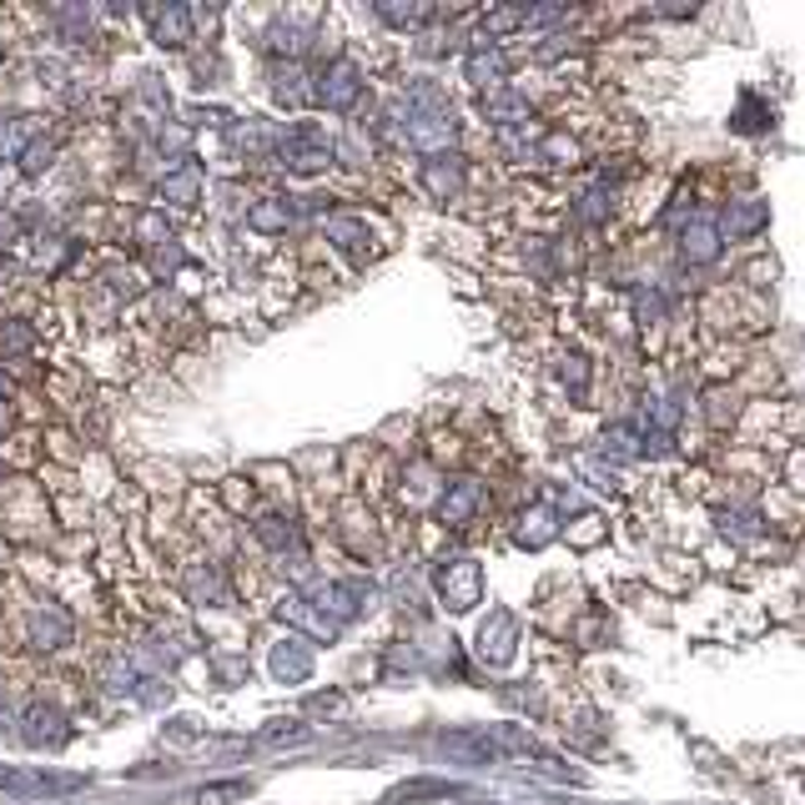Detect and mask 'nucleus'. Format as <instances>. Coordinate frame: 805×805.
Wrapping results in <instances>:
<instances>
[{"label": "nucleus", "mask_w": 805, "mask_h": 805, "mask_svg": "<svg viewBox=\"0 0 805 805\" xmlns=\"http://www.w3.org/2000/svg\"><path fill=\"white\" fill-rule=\"evenodd\" d=\"M398 117L408 142L423 146V152H449L453 136H459V121H453L449 96L439 86H408V96H398Z\"/></svg>", "instance_id": "nucleus-1"}, {"label": "nucleus", "mask_w": 805, "mask_h": 805, "mask_svg": "<svg viewBox=\"0 0 805 805\" xmlns=\"http://www.w3.org/2000/svg\"><path fill=\"white\" fill-rule=\"evenodd\" d=\"M86 775H56L41 765H0V795L11 801H46V795H76Z\"/></svg>", "instance_id": "nucleus-2"}, {"label": "nucleus", "mask_w": 805, "mask_h": 805, "mask_svg": "<svg viewBox=\"0 0 805 805\" xmlns=\"http://www.w3.org/2000/svg\"><path fill=\"white\" fill-rule=\"evenodd\" d=\"M433 584H439L443 604L453 615H468V609L484 604V569H478V559H443L433 569Z\"/></svg>", "instance_id": "nucleus-3"}, {"label": "nucleus", "mask_w": 805, "mask_h": 805, "mask_svg": "<svg viewBox=\"0 0 805 805\" xmlns=\"http://www.w3.org/2000/svg\"><path fill=\"white\" fill-rule=\"evenodd\" d=\"M332 142L322 136V131H312V126H297V131H287L283 142H277V162L287 166V172H297V177H312V172H328L332 166Z\"/></svg>", "instance_id": "nucleus-4"}, {"label": "nucleus", "mask_w": 805, "mask_h": 805, "mask_svg": "<svg viewBox=\"0 0 805 805\" xmlns=\"http://www.w3.org/2000/svg\"><path fill=\"white\" fill-rule=\"evenodd\" d=\"M439 756L453 765H494L498 760V740L488 725H463V730H443L439 735Z\"/></svg>", "instance_id": "nucleus-5"}, {"label": "nucleus", "mask_w": 805, "mask_h": 805, "mask_svg": "<svg viewBox=\"0 0 805 805\" xmlns=\"http://www.w3.org/2000/svg\"><path fill=\"white\" fill-rule=\"evenodd\" d=\"M357 96H363V71H357V60L338 56L328 71L318 76V91H312V101H322L328 111H353Z\"/></svg>", "instance_id": "nucleus-6"}, {"label": "nucleus", "mask_w": 805, "mask_h": 805, "mask_svg": "<svg viewBox=\"0 0 805 805\" xmlns=\"http://www.w3.org/2000/svg\"><path fill=\"white\" fill-rule=\"evenodd\" d=\"M478 654H484V664H494V670L514 664V654H519V619H514L509 609H488L484 629H478Z\"/></svg>", "instance_id": "nucleus-7"}, {"label": "nucleus", "mask_w": 805, "mask_h": 805, "mask_svg": "<svg viewBox=\"0 0 805 805\" xmlns=\"http://www.w3.org/2000/svg\"><path fill=\"white\" fill-rule=\"evenodd\" d=\"M312 604H318L332 625H348V619H357V615H367V609H373V589H367V584H357V580L322 584V589H312Z\"/></svg>", "instance_id": "nucleus-8"}, {"label": "nucleus", "mask_w": 805, "mask_h": 805, "mask_svg": "<svg viewBox=\"0 0 805 805\" xmlns=\"http://www.w3.org/2000/svg\"><path fill=\"white\" fill-rule=\"evenodd\" d=\"M66 715L56 710V705H46V699H36V705H25L21 715V740L31 750H60L66 746Z\"/></svg>", "instance_id": "nucleus-9"}, {"label": "nucleus", "mask_w": 805, "mask_h": 805, "mask_svg": "<svg viewBox=\"0 0 805 805\" xmlns=\"http://www.w3.org/2000/svg\"><path fill=\"white\" fill-rule=\"evenodd\" d=\"M277 619H293V625H302L312 640H338V629H343V625H332L318 604H312L308 594H297V589H287L283 599H277Z\"/></svg>", "instance_id": "nucleus-10"}, {"label": "nucleus", "mask_w": 805, "mask_h": 805, "mask_svg": "<svg viewBox=\"0 0 805 805\" xmlns=\"http://www.w3.org/2000/svg\"><path fill=\"white\" fill-rule=\"evenodd\" d=\"M680 252H685V262H695V267L715 262L720 257V222H715V217H690V222L680 227Z\"/></svg>", "instance_id": "nucleus-11"}, {"label": "nucleus", "mask_w": 805, "mask_h": 805, "mask_svg": "<svg viewBox=\"0 0 805 805\" xmlns=\"http://www.w3.org/2000/svg\"><path fill=\"white\" fill-rule=\"evenodd\" d=\"M418 181H423V191L433 201H453L463 191V162H459V156H449V152L428 156L423 172H418Z\"/></svg>", "instance_id": "nucleus-12"}, {"label": "nucleus", "mask_w": 805, "mask_h": 805, "mask_svg": "<svg viewBox=\"0 0 805 805\" xmlns=\"http://www.w3.org/2000/svg\"><path fill=\"white\" fill-rule=\"evenodd\" d=\"M468 785L459 781H433V775H418V781H402L388 791V805H423V801H463Z\"/></svg>", "instance_id": "nucleus-13"}, {"label": "nucleus", "mask_w": 805, "mask_h": 805, "mask_svg": "<svg viewBox=\"0 0 805 805\" xmlns=\"http://www.w3.org/2000/svg\"><path fill=\"white\" fill-rule=\"evenodd\" d=\"M146 21H152V41L156 46H166V51H181L191 41V11L187 5H152Z\"/></svg>", "instance_id": "nucleus-14"}, {"label": "nucleus", "mask_w": 805, "mask_h": 805, "mask_svg": "<svg viewBox=\"0 0 805 805\" xmlns=\"http://www.w3.org/2000/svg\"><path fill=\"white\" fill-rule=\"evenodd\" d=\"M25 629H31V644H36V650H60V644L71 640V615H66L60 604H46V609H31Z\"/></svg>", "instance_id": "nucleus-15"}, {"label": "nucleus", "mask_w": 805, "mask_h": 805, "mask_svg": "<svg viewBox=\"0 0 805 805\" xmlns=\"http://www.w3.org/2000/svg\"><path fill=\"white\" fill-rule=\"evenodd\" d=\"M463 71H468V81L474 86L498 91V86L509 81V56H504L498 46H488V41H478V46L468 51V60H463Z\"/></svg>", "instance_id": "nucleus-16"}, {"label": "nucleus", "mask_w": 805, "mask_h": 805, "mask_svg": "<svg viewBox=\"0 0 805 805\" xmlns=\"http://www.w3.org/2000/svg\"><path fill=\"white\" fill-rule=\"evenodd\" d=\"M478 504H484V484L463 478V484H453L449 494L439 498V523H449V529H463V523L478 514Z\"/></svg>", "instance_id": "nucleus-17"}, {"label": "nucleus", "mask_w": 805, "mask_h": 805, "mask_svg": "<svg viewBox=\"0 0 805 805\" xmlns=\"http://www.w3.org/2000/svg\"><path fill=\"white\" fill-rule=\"evenodd\" d=\"M273 675L287 680V685H302V680L312 675V644L287 635V640L273 650Z\"/></svg>", "instance_id": "nucleus-18"}, {"label": "nucleus", "mask_w": 805, "mask_h": 805, "mask_svg": "<svg viewBox=\"0 0 805 805\" xmlns=\"http://www.w3.org/2000/svg\"><path fill=\"white\" fill-rule=\"evenodd\" d=\"M765 222H770V201H760V197H746V201H735L730 212H725V227H730V238H756V232H765Z\"/></svg>", "instance_id": "nucleus-19"}, {"label": "nucleus", "mask_w": 805, "mask_h": 805, "mask_svg": "<svg viewBox=\"0 0 805 805\" xmlns=\"http://www.w3.org/2000/svg\"><path fill=\"white\" fill-rule=\"evenodd\" d=\"M554 533H559V509L554 504H533V509L523 514V523H519V544L523 549H544Z\"/></svg>", "instance_id": "nucleus-20"}, {"label": "nucleus", "mask_w": 805, "mask_h": 805, "mask_svg": "<svg viewBox=\"0 0 805 805\" xmlns=\"http://www.w3.org/2000/svg\"><path fill=\"white\" fill-rule=\"evenodd\" d=\"M187 589H191V599H201V604H232V584H227V574L217 564H197V569H191Z\"/></svg>", "instance_id": "nucleus-21"}, {"label": "nucleus", "mask_w": 805, "mask_h": 805, "mask_svg": "<svg viewBox=\"0 0 805 805\" xmlns=\"http://www.w3.org/2000/svg\"><path fill=\"white\" fill-rule=\"evenodd\" d=\"M373 11H378L388 25H398V31H418V25H428L433 15H439L428 0H378Z\"/></svg>", "instance_id": "nucleus-22"}, {"label": "nucleus", "mask_w": 805, "mask_h": 805, "mask_svg": "<svg viewBox=\"0 0 805 805\" xmlns=\"http://www.w3.org/2000/svg\"><path fill=\"white\" fill-rule=\"evenodd\" d=\"M484 117L498 121V126H523L529 121V101L519 91H509V86H498V91L484 96Z\"/></svg>", "instance_id": "nucleus-23"}, {"label": "nucleus", "mask_w": 805, "mask_h": 805, "mask_svg": "<svg viewBox=\"0 0 805 805\" xmlns=\"http://www.w3.org/2000/svg\"><path fill=\"white\" fill-rule=\"evenodd\" d=\"M273 96L283 101V107H308L312 101V86H308V76H302L297 60H287V66H277L273 71Z\"/></svg>", "instance_id": "nucleus-24"}, {"label": "nucleus", "mask_w": 805, "mask_h": 805, "mask_svg": "<svg viewBox=\"0 0 805 805\" xmlns=\"http://www.w3.org/2000/svg\"><path fill=\"white\" fill-rule=\"evenodd\" d=\"M322 232H328L332 247H338V252H353V257H363L367 242H373V238H367V227L357 222V217H332Z\"/></svg>", "instance_id": "nucleus-25"}, {"label": "nucleus", "mask_w": 805, "mask_h": 805, "mask_svg": "<svg viewBox=\"0 0 805 805\" xmlns=\"http://www.w3.org/2000/svg\"><path fill=\"white\" fill-rule=\"evenodd\" d=\"M730 126H735V131H746V136H756V131H770V126H775V111H770L765 101H760V96L746 91V96H740V111L730 117Z\"/></svg>", "instance_id": "nucleus-26"}, {"label": "nucleus", "mask_w": 805, "mask_h": 805, "mask_svg": "<svg viewBox=\"0 0 805 805\" xmlns=\"http://www.w3.org/2000/svg\"><path fill=\"white\" fill-rule=\"evenodd\" d=\"M197 191H201L197 166H181V172H172L162 181V201H172V207H197Z\"/></svg>", "instance_id": "nucleus-27"}, {"label": "nucleus", "mask_w": 805, "mask_h": 805, "mask_svg": "<svg viewBox=\"0 0 805 805\" xmlns=\"http://www.w3.org/2000/svg\"><path fill=\"white\" fill-rule=\"evenodd\" d=\"M252 795V781H212L191 791V805H242Z\"/></svg>", "instance_id": "nucleus-28"}, {"label": "nucleus", "mask_w": 805, "mask_h": 805, "mask_svg": "<svg viewBox=\"0 0 805 805\" xmlns=\"http://www.w3.org/2000/svg\"><path fill=\"white\" fill-rule=\"evenodd\" d=\"M252 533H257V544L283 549V554H287V544H297V523L283 519V514H267V519H257V523H252Z\"/></svg>", "instance_id": "nucleus-29"}, {"label": "nucleus", "mask_w": 805, "mask_h": 805, "mask_svg": "<svg viewBox=\"0 0 805 805\" xmlns=\"http://www.w3.org/2000/svg\"><path fill=\"white\" fill-rule=\"evenodd\" d=\"M31 348H36V328H31V322H21V318L0 322V357H21V353H31Z\"/></svg>", "instance_id": "nucleus-30"}, {"label": "nucleus", "mask_w": 805, "mask_h": 805, "mask_svg": "<svg viewBox=\"0 0 805 805\" xmlns=\"http://www.w3.org/2000/svg\"><path fill=\"white\" fill-rule=\"evenodd\" d=\"M287 222H293V212H287V201H257L247 212V227L252 232H287Z\"/></svg>", "instance_id": "nucleus-31"}, {"label": "nucleus", "mask_w": 805, "mask_h": 805, "mask_svg": "<svg viewBox=\"0 0 805 805\" xmlns=\"http://www.w3.org/2000/svg\"><path fill=\"white\" fill-rule=\"evenodd\" d=\"M523 25V5H494V11L484 15V41L494 46L498 36H509V31H519Z\"/></svg>", "instance_id": "nucleus-32"}, {"label": "nucleus", "mask_w": 805, "mask_h": 805, "mask_svg": "<svg viewBox=\"0 0 805 805\" xmlns=\"http://www.w3.org/2000/svg\"><path fill=\"white\" fill-rule=\"evenodd\" d=\"M302 710H308L312 720H343V715H348V695H343V690H318V695H308Z\"/></svg>", "instance_id": "nucleus-33"}, {"label": "nucleus", "mask_w": 805, "mask_h": 805, "mask_svg": "<svg viewBox=\"0 0 805 805\" xmlns=\"http://www.w3.org/2000/svg\"><path fill=\"white\" fill-rule=\"evenodd\" d=\"M51 156H56V142H46V136H31V142L21 146V172L25 177H41L51 166Z\"/></svg>", "instance_id": "nucleus-34"}, {"label": "nucleus", "mask_w": 805, "mask_h": 805, "mask_svg": "<svg viewBox=\"0 0 805 805\" xmlns=\"http://www.w3.org/2000/svg\"><path fill=\"white\" fill-rule=\"evenodd\" d=\"M302 740H308V725L297 720H273L257 735V746H302Z\"/></svg>", "instance_id": "nucleus-35"}, {"label": "nucleus", "mask_w": 805, "mask_h": 805, "mask_svg": "<svg viewBox=\"0 0 805 805\" xmlns=\"http://www.w3.org/2000/svg\"><path fill=\"white\" fill-rule=\"evenodd\" d=\"M644 433L635 423H609L604 428V449H615V453H640Z\"/></svg>", "instance_id": "nucleus-36"}, {"label": "nucleus", "mask_w": 805, "mask_h": 805, "mask_svg": "<svg viewBox=\"0 0 805 805\" xmlns=\"http://www.w3.org/2000/svg\"><path fill=\"white\" fill-rule=\"evenodd\" d=\"M31 136H41V131H36V121H31V117H21V121H15V126H5V121H0V156H5V152H15V146H21V142H31Z\"/></svg>", "instance_id": "nucleus-37"}, {"label": "nucleus", "mask_w": 805, "mask_h": 805, "mask_svg": "<svg viewBox=\"0 0 805 805\" xmlns=\"http://www.w3.org/2000/svg\"><path fill=\"white\" fill-rule=\"evenodd\" d=\"M609 207H615V201H609V191H604V187L584 191V201H580V222H604V217H609Z\"/></svg>", "instance_id": "nucleus-38"}, {"label": "nucleus", "mask_w": 805, "mask_h": 805, "mask_svg": "<svg viewBox=\"0 0 805 805\" xmlns=\"http://www.w3.org/2000/svg\"><path fill=\"white\" fill-rule=\"evenodd\" d=\"M564 383H574V398H584V388H589V363H584L580 353L564 357Z\"/></svg>", "instance_id": "nucleus-39"}, {"label": "nucleus", "mask_w": 805, "mask_h": 805, "mask_svg": "<svg viewBox=\"0 0 805 805\" xmlns=\"http://www.w3.org/2000/svg\"><path fill=\"white\" fill-rule=\"evenodd\" d=\"M544 152H549V156H559V162H574V156H580V146H574V142H564V136H549V142H544Z\"/></svg>", "instance_id": "nucleus-40"}]
</instances>
